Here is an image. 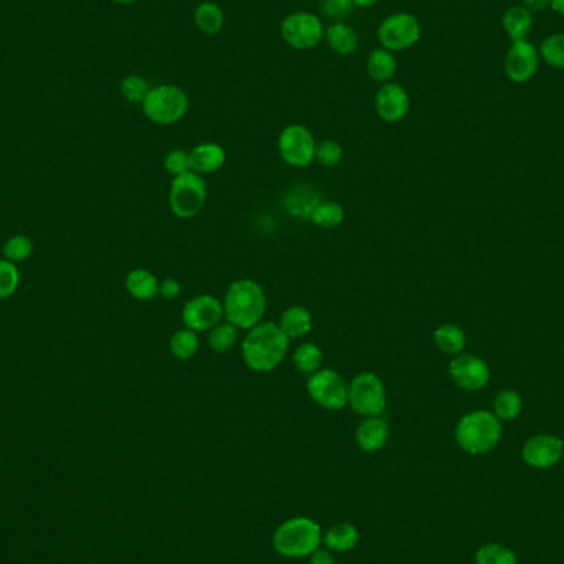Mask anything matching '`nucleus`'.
<instances>
[{
  "instance_id": "1",
  "label": "nucleus",
  "mask_w": 564,
  "mask_h": 564,
  "mask_svg": "<svg viewBox=\"0 0 564 564\" xmlns=\"http://www.w3.org/2000/svg\"><path fill=\"white\" fill-rule=\"evenodd\" d=\"M289 337L278 322H261L248 330L241 355L246 367L256 373L276 370L289 352Z\"/></svg>"
},
{
  "instance_id": "2",
  "label": "nucleus",
  "mask_w": 564,
  "mask_h": 564,
  "mask_svg": "<svg viewBox=\"0 0 564 564\" xmlns=\"http://www.w3.org/2000/svg\"><path fill=\"white\" fill-rule=\"evenodd\" d=\"M268 309V297L263 286L254 279H238L228 287L223 299L225 320L250 330L261 324Z\"/></svg>"
},
{
  "instance_id": "3",
  "label": "nucleus",
  "mask_w": 564,
  "mask_h": 564,
  "mask_svg": "<svg viewBox=\"0 0 564 564\" xmlns=\"http://www.w3.org/2000/svg\"><path fill=\"white\" fill-rule=\"evenodd\" d=\"M454 439L464 453L471 455L491 453L502 439V421L492 411L475 409L459 419Z\"/></svg>"
},
{
  "instance_id": "4",
  "label": "nucleus",
  "mask_w": 564,
  "mask_h": 564,
  "mask_svg": "<svg viewBox=\"0 0 564 564\" xmlns=\"http://www.w3.org/2000/svg\"><path fill=\"white\" fill-rule=\"evenodd\" d=\"M322 528L309 517L289 518L282 521L274 535L272 546L276 553L287 559L309 558L322 546Z\"/></svg>"
},
{
  "instance_id": "5",
  "label": "nucleus",
  "mask_w": 564,
  "mask_h": 564,
  "mask_svg": "<svg viewBox=\"0 0 564 564\" xmlns=\"http://www.w3.org/2000/svg\"><path fill=\"white\" fill-rule=\"evenodd\" d=\"M190 110V98L184 88L176 84H160L150 88L142 102V112L158 126H172L184 119Z\"/></svg>"
},
{
  "instance_id": "6",
  "label": "nucleus",
  "mask_w": 564,
  "mask_h": 564,
  "mask_svg": "<svg viewBox=\"0 0 564 564\" xmlns=\"http://www.w3.org/2000/svg\"><path fill=\"white\" fill-rule=\"evenodd\" d=\"M388 393L383 379L373 371H361L349 383V406L361 417L383 416Z\"/></svg>"
},
{
  "instance_id": "7",
  "label": "nucleus",
  "mask_w": 564,
  "mask_h": 564,
  "mask_svg": "<svg viewBox=\"0 0 564 564\" xmlns=\"http://www.w3.org/2000/svg\"><path fill=\"white\" fill-rule=\"evenodd\" d=\"M208 196V188L204 177L186 172L184 176L174 177L168 192V205L177 218L188 220L204 210Z\"/></svg>"
},
{
  "instance_id": "8",
  "label": "nucleus",
  "mask_w": 564,
  "mask_h": 564,
  "mask_svg": "<svg viewBox=\"0 0 564 564\" xmlns=\"http://www.w3.org/2000/svg\"><path fill=\"white\" fill-rule=\"evenodd\" d=\"M307 393L317 406L340 411L349 406V383L339 371L320 368L307 379Z\"/></svg>"
},
{
  "instance_id": "9",
  "label": "nucleus",
  "mask_w": 564,
  "mask_h": 564,
  "mask_svg": "<svg viewBox=\"0 0 564 564\" xmlns=\"http://www.w3.org/2000/svg\"><path fill=\"white\" fill-rule=\"evenodd\" d=\"M281 37L294 50H312L324 40V24L319 15L311 12H292L281 22Z\"/></svg>"
},
{
  "instance_id": "10",
  "label": "nucleus",
  "mask_w": 564,
  "mask_h": 564,
  "mask_svg": "<svg viewBox=\"0 0 564 564\" xmlns=\"http://www.w3.org/2000/svg\"><path fill=\"white\" fill-rule=\"evenodd\" d=\"M423 35L421 22L409 12L391 14L379 24L377 37L389 52H405L415 47Z\"/></svg>"
},
{
  "instance_id": "11",
  "label": "nucleus",
  "mask_w": 564,
  "mask_h": 564,
  "mask_svg": "<svg viewBox=\"0 0 564 564\" xmlns=\"http://www.w3.org/2000/svg\"><path fill=\"white\" fill-rule=\"evenodd\" d=\"M315 146L312 132L302 124H291L279 134V156L294 168H306L314 162Z\"/></svg>"
},
{
  "instance_id": "12",
  "label": "nucleus",
  "mask_w": 564,
  "mask_h": 564,
  "mask_svg": "<svg viewBox=\"0 0 564 564\" xmlns=\"http://www.w3.org/2000/svg\"><path fill=\"white\" fill-rule=\"evenodd\" d=\"M449 377L459 388L467 393H477L487 388L491 381V367L487 361L473 353H461L449 361Z\"/></svg>"
},
{
  "instance_id": "13",
  "label": "nucleus",
  "mask_w": 564,
  "mask_h": 564,
  "mask_svg": "<svg viewBox=\"0 0 564 564\" xmlns=\"http://www.w3.org/2000/svg\"><path fill=\"white\" fill-rule=\"evenodd\" d=\"M225 319L223 301L212 294H198L186 301L182 309V322L194 332H210Z\"/></svg>"
},
{
  "instance_id": "14",
  "label": "nucleus",
  "mask_w": 564,
  "mask_h": 564,
  "mask_svg": "<svg viewBox=\"0 0 564 564\" xmlns=\"http://www.w3.org/2000/svg\"><path fill=\"white\" fill-rule=\"evenodd\" d=\"M540 70L538 48L528 40L511 42L503 62V72L511 83H528Z\"/></svg>"
},
{
  "instance_id": "15",
  "label": "nucleus",
  "mask_w": 564,
  "mask_h": 564,
  "mask_svg": "<svg viewBox=\"0 0 564 564\" xmlns=\"http://www.w3.org/2000/svg\"><path fill=\"white\" fill-rule=\"evenodd\" d=\"M564 441L553 435H537L530 437L521 447V459L531 469L546 471L563 461Z\"/></svg>"
},
{
  "instance_id": "16",
  "label": "nucleus",
  "mask_w": 564,
  "mask_h": 564,
  "mask_svg": "<svg viewBox=\"0 0 564 564\" xmlns=\"http://www.w3.org/2000/svg\"><path fill=\"white\" fill-rule=\"evenodd\" d=\"M411 108V100L406 88L398 83H385L375 94V111L379 119L397 124L405 119Z\"/></svg>"
},
{
  "instance_id": "17",
  "label": "nucleus",
  "mask_w": 564,
  "mask_h": 564,
  "mask_svg": "<svg viewBox=\"0 0 564 564\" xmlns=\"http://www.w3.org/2000/svg\"><path fill=\"white\" fill-rule=\"evenodd\" d=\"M389 441L388 421L383 416L363 417L355 431V443L363 453L375 454L385 449Z\"/></svg>"
},
{
  "instance_id": "18",
  "label": "nucleus",
  "mask_w": 564,
  "mask_h": 564,
  "mask_svg": "<svg viewBox=\"0 0 564 564\" xmlns=\"http://www.w3.org/2000/svg\"><path fill=\"white\" fill-rule=\"evenodd\" d=\"M188 154H190V168L198 176L215 174L226 162V152L216 142H202L195 146Z\"/></svg>"
},
{
  "instance_id": "19",
  "label": "nucleus",
  "mask_w": 564,
  "mask_h": 564,
  "mask_svg": "<svg viewBox=\"0 0 564 564\" xmlns=\"http://www.w3.org/2000/svg\"><path fill=\"white\" fill-rule=\"evenodd\" d=\"M320 200L322 198L314 186H291L284 195V206H286L287 213L292 215L294 218L309 220L311 213Z\"/></svg>"
},
{
  "instance_id": "20",
  "label": "nucleus",
  "mask_w": 564,
  "mask_h": 564,
  "mask_svg": "<svg viewBox=\"0 0 564 564\" xmlns=\"http://www.w3.org/2000/svg\"><path fill=\"white\" fill-rule=\"evenodd\" d=\"M279 327L286 333L289 340L304 339L312 330L314 319L311 311L304 306L287 307L286 311L279 317Z\"/></svg>"
},
{
  "instance_id": "21",
  "label": "nucleus",
  "mask_w": 564,
  "mask_h": 564,
  "mask_svg": "<svg viewBox=\"0 0 564 564\" xmlns=\"http://www.w3.org/2000/svg\"><path fill=\"white\" fill-rule=\"evenodd\" d=\"M360 531L353 523L340 521L329 528L324 533L325 548H329L333 553H349L358 545Z\"/></svg>"
},
{
  "instance_id": "22",
  "label": "nucleus",
  "mask_w": 564,
  "mask_h": 564,
  "mask_svg": "<svg viewBox=\"0 0 564 564\" xmlns=\"http://www.w3.org/2000/svg\"><path fill=\"white\" fill-rule=\"evenodd\" d=\"M325 42L337 55L350 56L360 47L358 33L350 25L337 22L325 30Z\"/></svg>"
},
{
  "instance_id": "23",
  "label": "nucleus",
  "mask_w": 564,
  "mask_h": 564,
  "mask_svg": "<svg viewBox=\"0 0 564 564\" xmlns=\"http://www.w3.org/2000/svg\"><path fill=\"white\" fill-rule=\"evenodd\" d=\"M502 27L511 42L527 40L531 28H533V14L528 12L521 4L511 5L503 12Z\"/></svg>"
},
{
  "instance_id": "24",
  "label": "nucleus",
  "mask_w": 564,
  "mask_h": 564,
  "mask_svg": "<svg viewBox=\"0 0 564 564\" xmlns=\"http://www.w3.org/2000/svg\"><path fill=\"white\" fill-rule=\"evenodd\" d=\"M126 289L130 296L140 302L154 301L158 296L160 281L148 269H132L126 276Z\"/></svg>"
},
{
  "instance_id": "25",
  "label": "nucleus",
  "mask_w": 564,
  "mask_h": 564,
  "mask_svg": "<svg viewBox=\"0 0 564 564\" xmlns=\"http://www.w3.org/2000/svg\"><path fill=\"white\" fill-rule=\"evenodd\" d=\"M397 70H398L397 58L393 55V52H389L387 48H377L368 55L367 72L370 74L371 80L378 83H389L395 78Z\"/></svg>"
},
{
  "instance_id": "26",
  "label": "nucleus",
  "mask_w": 564,
  "mask_h": 564,
  "mask_svg": "<svg viewBox=\"0 0 564 564\" xmlns=\"http://www.w3.org/2000/svg\"><path fill=\"white\" fill-rule=\"evenodd\" d=\"M433 339H435L437 350L445 353V355H451V357L464 353L465 343H467L463 329L459 325L451 324V322L439 325L435 330Z\"/></svg>"
},
{
  "instance_id": "27",
  "label": "nucleus",
  "mask_w": 564,
  "mask_h": 564,
  "mask_svg": "<svg viewBox=\"0 0 564 564\" xmlns=\"http://www.w3.org/2000/svg\"><path fill=\"white\" fill-rule=\"evenodd\" d=\"M195 25L205 35H216L225 25V14L215 2H202L194 12Z\"/></svg>"
},
{
  "instance_id": "28",
  "label": "nucleus",
  "mask_w": 564,
  "mask_h": 564,
  "mask_svg": "<svg viewBox=\"0 0 564 564\" xmlns=\"http://www.w3.org/2000/svg\"><path fill=\"white\" fill-rule=\"evenodd\" d=\"M309 220L320 230H335L345 222V210L335 200H320L311 213Z\"/></svg>"
},
{
  "instance_id": "29",
  "label": "nucleus",
  "mask_w": 564,
  "mask_h": 564,
  "mask_svg": "<svg viewBox=\"0 0 564 564\" xmlns=\"http://www.w3.org/2000/svg\"><path fill=\"white\" fill-rule=\"evenodd\" d=\"M322 361H324V352L314 342H306L299 345L296 352L292 355V363H294L296 370L301 375L307 377V378L311 375H314L315 371L322 368Z\"/></svg>"
},
{
  "instance_id": "30",
  "label": "nucleus",
  "mask_w": 564,
  "mask_h": 564,
  "mask_svg": "<svg viewBox=\"0 0 564 564\" xmlns=\"http://www.w3.org/2000/svg\"><path fill=\"white\" fill-rule=\"evenodd\" d=\"M523 411V399L515 389H502L493 399V415L500 421H513Z\"/></svg>"
},
{
  "instance_id": "31",
  "label": "nucleus",
  "mask_w": 564,
  "mask_h": 564,
  "mask_svg": "<svg viewBox=\"0 0 564 564\" xmlns=\"http://www.w3.org/2000/svg\"><path fill=\"white\" fill-rule=\"evenodd\" d=\"M170 353L176 357L177 360L186 361L194 358L195 355L200 350V339L198 333L190 329L177 330L170 337Z\"/></svg>"
},
{
  "instance_id": "32",
  "label": "nucleus",
  "mask_w": 564,
  "mask_h": 564,
  "mask_svg": "<svg viewBox=\"0 0 564 564\" xmlns=\"http://www.w3.org/2000/svg\"><path fill=\"white\" fill-rule=\"evenodd\" d=\"M238 327L230 322H220L213 327L208 335V345L215 353L232 352L234 345L238 342Z\"/></svg>"
},
{
  "instance_id": "33",
  "label": "nucleus",
  "mask_w": 564,
  "mask_h": 564,
  "mask_svg": "<svg viewBox=\"0 0 564 564\" xmlns=\"http://www.w3.org/2000/svg\"><path fill=\"white\" fill-rule=\"evenodd\" d=\"M538 53L546 65L564 70V33L548 35L538 48Z\"/></svg>"
},
{
  "instance_id": "34",
  "label": "nucleus",
  "mask_w": 564,
  "mask_h": 564,
  "mask_svg": "<svg viewBox=\"0 0 564 564\" xmlns=\"http://www.w3.org/2000/svg\"><path fill=\"white\" fill-rule=\"evenodd\" d=\"M475 564H518V559L509 546L487 543L477 550Z\"/></svg>"
},
{
  "instance_id": "35",
  "label": "nucleus",
  "mask_w": 564,
  "mask_h": 564,
  "mask_svg": "<svg viewBox=\"0 0 564 564\" xmlns=\"http://www.w3.org/2000/svg\"><path fill=\"white\" fill-rule=\"evenodd\" d=\"M33 254V241L25 234H15L4 244V258L17 264L27 261Z\"/></svg>"
},
{
  "instance_id": "36",
  "label": "nucleus",
  "mask_w": 564,
  "mask_h": 564,
  "mask_svg": "<svg viewBox=\"0 0 564 564\" xmlns=\"http://www.w3.org/2000/svg\"><path fill=\"white\" fill-rule=\"evenodd\" d=\"M119 90L122 98H124L126 101L134 102V104H138V102L142 104L148 91H150L148 81H146L142 76H139V74H129V76H126V78L120 81Z\"/></svg>"
},
{
  "instance_id": "37",
  "label": "nucleus",
  "mask_w": 564,
  "mask_h": 564,
  "mask_svg": "<svg viewBox=\"0 0 564 564\" xmlns=\"http://www.w3.org/2000/svg\"><path fill=\"white\" fill-rule=\"evenodd\" d=\"M20 284V272L9 259H0V301L15 294Z\"/></svg>"
},
{
  "instance_id": "38",
  "label": "nucleus",
  "mask_w": 564,
  "mask_h": 564,
  "mask_svg": "<svg viewBox=\"0 0 564 564\" xmlns=\"http://www.w3.org/2000/svg\"><path fill=\"white\" fill-rule=\"evenodd\" d=\"M343 158V148L339 142L332 139H325L317 142L315 146V160L322 167L332 168L337 167Z\"/></svg>"
},
{
  "instance_id": "39",
  "label": "nucleus",
  "mask_w": 564,
  "mask_h": 564,
  "mask_svg": "<svg viewBox=\"0 0 564 564\" xmlns=\"http://www.w3.org/2000/svg\"><path fill=\"white\" fill-rule=\"evenodd\" d=\"M164 167L172 177L184 176L186 172H192L190 154L182 148H174L164 158Z\"/></svg>"
},
{
  "instance_id": "40",
  "label": "nucleus",
  "mask_w": 564,
  "mask_h": 564,
  "mask_svg": "<svg viewBox=\"0 0 564 564\" xmlns=\"http://www.w3.org/2000/svg\"><path fill=\"white\" fill-rule=\"evenodd\" d=\"M352 0H320V10L329 19H345L352 14Z\"/></svg>"
},
{
  "instance_id": "41",
  "label": "nucleus",
  "mask_w": 564,
  "mask_h": 564,
  "mask_svg": "<svg viewBox=\"0 0 564 564\" xmlns=\"http://www.w3.org/2000/svg\"><path fill=\"white\" fill-rule=\"evenodd\" d=\"M180 292H182V286L174 278L164 279L160 282V287H158V296L164 297L167 301H174V299L180 296Z\"/></svg>"
},
{
  "instance_id": "42",
  "label": "nucleus",
  "mask_w": 564,
  "mask_h": 564,
  "mask_svg": "<svg viewBox=\"0 0 564 564\" xmlns=\"http://www.w3.org/2000/svg\"><path fill=\"white\" fill-rule=\"evenodd\" d=\"M309 564H335V556L329 548H319L312 555L309 556Z\"/></svg>"
},
{
  "instance_id": "43",
  "label": "nucleus",
  "mask_w": 564,
  "mask_h": 564,
  "mask_svg": "<svg viewBox=\"0 0 564 564\" xmlns=\"http://www.w3.org/2000/svg\"><path fill=\"white\" fill-rule=\"evenodd\" d=\"M521 5L531 14H541L545 10L551 9V0H523Z\"/></svg>"
},
{
  "instance_id": "44",
  "label": "nucleus",
  "mask_w": 564,
  "mask_h": 564,
  "mask_svg": "<svg viewBox=\"0 0 564 564\" xmlns=\"http://www.w3.org/2000/svg\"><path fill=\"white\" fill-rule=\"evenodd\" d=\"M355 7H360V9H368L373 7L375 4H378V0H352Z\"/></svg>"
},
{
  "instance_id": "45",
  "label": "nucleus",
  "mask_w": 564,
  "mask_h": 564,
  "mask_svg": "<svg viewBox=\"0 0 564 564\" xmlns=\"http://www.w3.org/2000/svg\"><path fill=\"white\" fill-rule=\"evenodd\" d=\"M551 10L559 15H564V0H551Z\"/></svg>"
},
{
  "instance_id": "46",
  "label": "nucleus",
  "mask_w": 564,
  "mask_h": 564,
  "mask_svg": "<svg viewBox=\"0 0 564 564\" xmlns=\"http://www.w3.org/2000/svg\"><path fill=\"white\" fill-rule=\"evenodd\" d=\"M112 2L120 4V5H130V4H134V2H138V0H112Z\"/></svg>"
},
{
  "instance_id": "47",
  "label": "nucleus",
  "mask_w": 564,
  "mask_h": 564,
  "mask_svg": "<svg viewBox=\"0 0 564 564\" xmlns=\"http://www.w3.org/2000/svg\"><path fill=\"white\" fill-rule=\"evenodd\" d=\"M563 464H564V457H563Z\"/></svg>"
}]
</instances>
